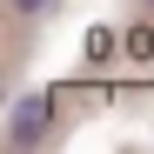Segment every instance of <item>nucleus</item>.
<instances>
[{"mask_svg":"<svg viewBox=\"0 0 154 154\" xmlns=\"http://www.w3.org/2000/svg\"><path fill=\"white\" fill-rule=\"evenodd\" d=\"M47 107H54L47 94H20V100H14V121H7V141H14V147H40L47 127H54Z\"/></svg>","mask_w":154,"mask_h":154,"instance_id":"obj_1","label":"nucleus"},{"mask_svg":"<svg viewBox=\"0 0 154 154\" xmlns=\"http://www.w3.org/2000/svg\"><path fill=\"white\" fill-rule=\"evenodd\" d=\"M147 7H154V0H147Z\"/></svg>","mask_w":154,"mask_h":154,"instance_id":"obj_3","label":"nucleus"},{"mask_svg":"<svg viewBox=\"0 0 154 154\" xmlns=\"http://www.w3.org/2000/svg\"><path fill=\"white\" fill-rule=\"evenodd\" d=\"M7 7H14L20 20H40V14H54V0H7Z\"/></svg>","mask_w":154,"mask_h":154,"instance_id":"obj_2","label":"nucleus"}]
</instances>
